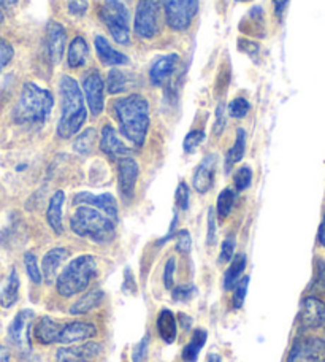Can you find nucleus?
<instances>
[{"mask_svg":"<svg viewBox=\"0 0 325 362\" xmlns=\"http://www.w3.org/2000/svg\"><path fill=\"white\" fill-rule=\"evenodd\" d=\"M35 315L32 310H23L19 312L15 320L11 321L8 327V340L10 344L21 353H30L32 340H30V329L34 325Z\"/></svg>","mask_w":325,"mask_h":362,"instance_id":"nucleus-9","label":"nucleus"},{"mask_svg":"<svg viewBox=\"0 0 325 362\" xmlns=\"http://www.w3.org/2000/svg\"><path fill=\"white\" fill-rule=\"evenodd\" d=\"M100 346L97 344H84L80 346L61 348L56 353L57 362H83L99 354Z\"/></svg>","mask_w":325,"mask_h":362,"instance_id":"nucleus-21","label":"nucleus"},{"mask_svg":"<svg viewBox=\"0 0 325 362\" xmlns=\"http://www.w3.org/2000/svg\"><path fill=\"white\" fill-rule=\"evenodd\" d=\"M24 266L25 270H28V275L32 281L35 284H40L43 276H42V270L38 267V262H37V257L34 253H25L24 255Z\"/></svg>","mask_w":325,"mask_h":362,"instance_id":"nucleus-35","label":"nucleus"},{"mask_svg":"<svg viewBox=\"0 0 325 362\" xmlns=\"http://www.w3.org/2000/svg\"><path fill=\"white\" fill-rule=\"evenodd\" d=\"M99 275V266L94 256L83 255L70 261L61 275L56 278L57 293L64 297H71L83 293Z\"/></svg>","mask_w":325,"mask_h":362,"instance_id":"nucleus-5","label":"nucleus"},{"mask_svg":"<svg viewBox=\"0 0 325 362\" xmlns=\"http://www.w3.org/2000/svg\"><path fill=\"white\" fill-rule=\"evenodd\" d=\"M114 115L118 118L121 134L132 141L135 146H141L146 140L149 129V103L140 94H130L114 102Z\"/></svg>","mask_w":325,"mask_h":362,"instance_id":"nucleus-1","label":"nucleus"},{"mask_svg":"<svg viewBox=\"0 0 325 362\" xmlns=\"http://www.w3.org/2000/svg\"><path fill=\"white\" fill-rule=\"evenodd\" d=\"M100 150L110 156L112 159H122L127 158L130 153L129 148L122 144L121 139L118 137L113 126H103L102 135H100Z\"/></svg>","mask_w":325,"mask_h":362,"instance_id":"nucleus-17","label":"nucleus"},{"mask_svg":"<svg viewBox=\"0 0 325 362\" xmlns=\"http://www.w3.org/2000/svg\"><path fill=\"white\" fill-rule=\"evenodd\" d=\"M205 344H206V331H203V329H197V331L194 332L189 344L184 346L183 359L186 362H195V361H197L199 354L201 351V348L205 346Z\"/></svg>","mask_w":325,"mask_h":362,"instance_id":"nucleus-30","label":"nucleus"},{"mask_svg":"<svg viewBox=\"0 0 325 362\" xmlns=\"http://www.w3.org/2000/svg\"><path fill=\"white\" fill-rule=\"evenodd\" d=\"M289 0H273V5H275V13L278 16H283V13L285 10V6H288Z\"/></svg>","mask_w":325,"mask_h":362,"instance_id":"nucleus-51","label":"nucleus"},{"mask_svg":"<svg viewBox=\"0 0 325 362\" xmlns=\"http://www.w3.org/2000/svg\"><path fill=\"white\" fill-rule=\"evenodd\" d=\"M319 242L322 247L325 248V215H324V219H322V224L319 228Z\"/></svg>","mask_w":325,"mask_h":362,"instance_id":"nucleus-53","label":"nucleus"},{"mask_svg":"<svg viewBox=\"0 0 325 362\" xmlns=\"http://www.w3.org/2000/svg\"><path fill=\"white\" fill-rule=\"evenodd\" d=\"M4 23V11H2V8H0V24Z\"/></svg>","mask_w":325,"mask_h":362,"instance_id":"nucleus-57","label":"nucleus"},{"mask_svg":"<svg viewBox=\"0 0 325 362\" xmlns=\"http://www.w3.org/2000/svg\"><path fill=\"white\" fill-rule=\"evenodd\" d=\"M216 240V219H214L213 209L208 211V234H206V243L213 245Z\"/></svg>","mask_w":325,"mask_h":362,"instance_id":"nucleus-50","label":"nucleus"},{"mask_svg":"<svg viewBox=\"0 0 325 362\" xmlns=\"http://www.w3.org/2000/svg\"><path fill=\"white\" fill-rule=\"evenodd\" d=\"M69 11L76 16L84 15L88 11V0H69Z\"/></svg>","mask_w":325,"mask_h":362,"instance_id":"nucleus-49","label":"nucleus"},{"mask_svg":"<svg viewBox=\"0 0 325 362\" xmlns=\"http://www.w3.org/2000/svg\"><path fill=\"white\" fill-rule=\"evenodd\" d=\"M0 362H10V353L5 346H0Z\"/></svg>","mask_w":325,"mask_h":362,"instance_id":"nucleus-52","label":"nucleus"},{"mask_svg":"<svg viewBox=\"0 0 325 362\" xmlns=\"http://www.w3.org/2000/svg\"><path fill=\"white\" fill-rule=\"evenodd\" d=\"M168 28L183 32L191 28L197 16L199 0H162Z\"/></svg>","mask_w":325,"mask_h":362,"instance_id":"nucleus-8","label":"nucleus"},{"mask_svg":"<svg viewBox=\"0 0 325 362\" xmlns=\"http://www.w3.org/2000/svg\"><path fill=\"white\" fill-rule=\"evenodd\" d=\"M311 288L321 294L325 293V262L324 259H319V257L316 259L314 276H313V283H311Z\"/></svg>","mask_w":325,"mask_h":362,"instance_id":"nucleus-36","label":"nucleus"},{"mask_svg":"<svg viewBox=\"0 0 325 362\" xmlns=\"http://www.w3.org/2000/svg\"><path fill=\"white\" fill-rule=\"evenodd\" d=\"M54 99L49 90L35 83H25L13 112L18 124H43L53 112Z\"/></svg>","mask_w":325,"mask_h":362,"instance_id":"nucleus-3","label":"nucleus"},{"mask_svg":"<svg viewBox=\"0 0 325 362\" xmlns=\"http://www.w3.org/2000/svg\"><path fill=\"white\" fill-rule=\"evenodd\" d=\"M298 321L303 329H317L325 325V303L314 296L305 297L298 313Z\"/></svg>","mask_w":325,"mask_h":362,"instance_id":"nucleus-13","label":"nucleus"},{"mask_svg":"<svg viewBox=\"0 0 325 362\" xmlns=\"http://www.w3.org/2000/svg\"><path fill=\"white\" fill-rule=\"evenodd\" d=\"M83 362H89V361H83Z\"/></svg>","mask_w":325,"mask_h":362,"instance_id":"nucleus-59","label":"nucleus"},{"mask_svg":"<svg viewBox=\"0 0 325 362\" xmlns=\"http://www.w3.org/2000/svg\"><path fill=\"white\" fill-rule=\"evenodd\" d=\"M94 45H95L97 56H99V59L102 61L103 66H122V64L129 62V57L126 54L119 53L118 49L112 48V45L108 43L105 37L97 35Z\"/></svg>","mask_w":325,"mask_h":362,"instance_id":"nucleus-22","label":"nucleus"},{"mask_svg":"<svg viewBox=\"0 0 325 362\" xmlns=\"http://www.w3.org/2000/svg\"><path fill=\"white\" fill-rule=\"evenodd\" d=\"M158 331L160 339L165 341V344L172 345L175 340H177V320H175V315L170 310H162L158 316Z\"/></svg>","mask_w":325,"mask_h":362,"instance_id":"nucleus-25","label":"nucleus"},{"mask_svg":"<svg viewBox=\"0 0 325 362\" xmlns=\"http://www.w3.org/2000/svg\"><path fill=\"white\" fill-rule=\"evenodd\" d=\"M19 297V276L16 274V269H11L8 283L0 293V305L5 308H10L15 305Z\"/></svg>","mask_w":325,"mask_h":362,"instance_id":"nucleus-28","label":"nucleus"},{"mask_svg":"<svg viewBox=\"0 0 325 362\" xmlns=\"http://www.w3.org/2000/svg\"><path fill=\"white\" fill-rule=\"evenodd\" d=\"M208 362H220V356H219V354H210Z\"/></svg>","mask_w":325,"mask_h":362,"instance_id":"nucleus-55","label":"nucleus"},{"mask_svg":"<svg viewBox=\"0 0 325 362\" xmlns=\"http://www.w3.org/2000/svg\"><path fill=\"white\" fill-rule=\"evenodd\" d=\"M73 204L94 206V209L103 211L110 218H113L114 221L118 219V204H116V199L112 196V194H100V196H94V194L90 192H80L75 196Z\"/></svg>","mask_w":325,"mask_h":362,"instance_id":"nucleus-14","label":"nucleus"},{"mask_svg":"<svg viewBox=\"0 0 325 362\" xmlns=\"http://www.w3.org/2000/svg\"><path fill=\"white\" fill-rule=\"evenodd\" d=\"M175 270H177V261L170 257L165 264V270H164V284L167 289L173 288V281H175Z\"/></svg>","mask_w":325,"mask_h":362,"instance_id":"nucleus-48","label":"nucleus"},{"mask_svg":"<svg viewBox=\"0 0 325 362\" xmlns=\"http://www.w3.org/2000/svg\"><path fill=\"white\" fill-rule=\"evenodd\" d=\"M192 247V238L191 234L186 229L179 230L177 234V250L179 253H189Z\"/></svg>","mask_w":325,"mask_h":362,"instance_id":"nucleus-47","label":"nucleus"},{"mask_svg":"<svg viewBox=\"0 0 325 362\" xmlns=\"http://www.w3.org/2000/svg\"><path fill=\"white\" fill-rule=\"evenodd\" d=\"M189 186H187L184 181H181L178 185V189L177 194H175V200H177V205L179 210H187V206H189Z\"/></svg>","mask_w":325,"mask_h":362,"instance_id":"nucleus-42","label":"nucleus"},{"mask_svg":"<svg viewBox=\"0 0 325 362\" xmlns=\"http://www.w3.org/2000/svg\"><path fill=\"white\" fill-rule=\"evenodd\" d=\"M240 2H246V0H240Z\"/></svg>","mask_w":325,"mask_h":362,"instance_id":"nucleus-58","label":"nucleus"},{"mask_svg":"<svg viewBox=\"0 0 325 362\" xmlns=\"http://www.w3.org/2000/svg\"><path fill=\"white\" fill-rule=\"evenodd\" d=\"M300 359H307L309 362H325V340L319 337L295 340L289 353L288 362H298Z\"/></svg>","mask_w":325,"mask_h":362,"instance_id":"nucleus-11","label":"nucleus"},{"mask_svg":"<svg viewBox=\"0 0 325 362\" xmlns=\"http://www.w3.org/2000/svg\"><path fill=\"white\" fill-rule=\"evenodd\" d=\"M246 269V256L244 255H238L233 257L232 264L229 266V269L225 270V275H224V289H232L235 286L238 278L242 276V274Z\"/></svg>","mask_w":325,"mask_h":362,"instance_id":"nucleus-31","label":"nucleus"},{"mask_svg":"<svg viewBox=\"0 0 325 362\" xmlns=\"http://www.w3.org/2000/svg\"><path fill=\"white\" fill-rule=\"evenodd\" d=\"M148 350H149V337H143L138 344L135 345L132 351V361L134 362H145L148 358Z\"/></svg>","mask_w":325,"mask_h":362,"instance_id":"nucleus-44","label":"nucleus"},{"mask_svg":"<svg viewBox=\"0 0 325 362\" xmlns=\"http://www.w3.org/2000/svg\"><path fill=\"white\" fill-rule=\"evenodd\" d=\"M178 61H179L178 54H167V56L159 57V59L153 64L151 69H149V78H151L153 85L155 86L164 85V83L172 76Z\"/></svg>","mask_w":325,"mask_h":362,"instance_id":"nucleus-20","label":"nucleus"},{"mask_svg":"<svg viewBox=\"0 0 325 362\" xmlns=\"http://www.w3.org/2000/svg\"><path fill=\"white\" fill-rule=\"evenodd\" d=\"M83 95L86 97L90 113L100 115L105 107V83L99 72H89L83 80Z\"/></svg>","mask_w":325,"mask_h":362,"instance_id":"nucleus-10","label":"nucleus"},{"mask_svg":"<svg viewBox=\"0 0 325 362\" xmlns=\"http://www.w3.org/2000/svg\"><path fill=\"white\" fill-rule=\"evenodd\" d=\"M97 144V132L95 129H86V131L81 132L73 141V150L80 154H90L94 150Z\"/></svg>","mask_w":325,"mask_h":362,"instance_id":"nucleus-32","label":"nucleus"},{"mask_svg":"<svg viewBox=\"0 0 325 362\" xmlns=\"http://www.w3.org/2000/svg\"><path fill=\"white\" fill-rule=\"evenodd\" d=\"M121 0H105V4H118Z\"/></svg>","mask_w":325,"mask_h":362,"instance_id":"nucleus-56","label":"nucleus"},{"mask_svg":"<svg viewBox=\"0 0 325 362\" xmlns=\"http://www.w3.org/2000/svg\"><path fill=\"white\" fill-rule=\"evenodd\" d=\"M69 259V251L65 248H53L45 255L42 261V276L48 283H53L57 278V272L62 267V264Z\"/></svg>","mask_w":325,"mask_h":362,"instance_id":"nucleus-19","label":"nucleus"},{"mask_svg":"<svg viewBox=\"0 0 325 362\" xmlns=\"http://www.w3.org/2000/svg\"><path fill=\"white\" fill-rule=\"evenodd\" d=\"M70 228L76 235L97 243L112 242L116 234V221L105 213L89 205H80L70 219Z\"/></svg>","mask_w":325,"mask_h":362,"instance_id":"nucleus-4","label":"nucleus"},{"mask_svg":"<svg viewBox=\"0 0 325 362\" xmlns=\"http://www.w3.org/2000/svg\"><path fill=\"white\" fill-rule=\"evenodd\" d=\"M235 187L238 191H244L248 189L251 186V181H252V170L249 167H242V169H238V172L235 173Z\"/></svg>","mask_w":325,"mask_h":362,"instance_id":"nucleus-39","label":"nucleus"},{"mask_svg":"<svg viewBox=\"0 0 325 362\" xmlns=\"http://www.w3.org/2000/svg\"><path fill=\"white\" fill-rule=\"evenodd\" d=\"M244 151H246V132L244 129H238L235 144H233V146L230 148L225 156V172H230L232 167L243 159Z\"/></svg>","mask_w":325,"mask_h":362,"instance_id":"nucleus-29","label":"nucleus"},{"mask_svg":"<svg viewBox=\"0 0 325 362\" xmlns=\"http://www.w3.org/2000/svg\"><path fill=\"white\" fill-rule=\"evenodd\" d=\"M102 21L105 23L107 29L112 34L113 40L119 45H129L130 29H129V11L122 2L105 4L100 11Z\"/></svg>","mask_w":325,"mask_h":362,"instance_id":"nucleus-7","label":"nucleus"},{"mask_svg":"<svg viewBox=\"0 0 325 362\" xmlns=\"http://www.w3.org/2000/svg\"><path fill=\"white\" fill-rule=\"evenodd\" d=\"M61 325L49 316H42L35 326V337L42 345H51L59 341Z\"/></svg>","mask_w":325,"mask_h":362,"instance_id":"nucleus-23","label":"nucleus"},{"mask_svg":"<svg viewBox=\"0 0 325 362\" xmlns=\"http://www.w3.org/2000/svg\"><path fill=\"white\" fill-rule=\"evenodd\" d=\"M18 2H19V0H0V5L8 6V8H10V6H15Z\"/></svg>","mask_w":325,"mask_h":362,"instance_id":"nucleus-54","label":"nucleus"},{"mask_svg":"<svg viewBox=\"0 0 325 362\" xmlns=\"http://www.w3.org/2000/svg\"><path fill=\"white\" fill-rule=\"evenodd\" d=\"M13 56H15V49H13L11 45L5 38L0 37V74L11 62Z\"/></svg>","mask_w":325,"mask_h":362,"instance_id":"nucleus-41","label":"nucleus"},{"mask_svg":"<svg viewBox=\"0 0 325 362\" xmlns=\"http://www.w3.org/2000/svg\"><path fill=\"white\" fill-rule=\"evenodd\" d=\"M140 167L136 160L130 156L119 159L118 163V183H119V192L121 196L127 202L134 199L135 196V185L138 180Z\"/></svg>","mask_w":325,"mask_h":362,"instance_id":"nucleus-12","label":"nucleus"},{"mask_svg":"<svg viewBox=\"0 0 325 362\" xmlns=\"http://www.w3.org/2000/svg\"><path fill=\"white\" fill-rule=\"evenodd\" d=\"M88 53H89L88 42L84 40V38H83L81 35L75 37L73 42H71L70 47H69V54H67L69 67H71V69L81 67L83 64L86 62Z\"/></svg>","mask_w":325,"mask_h":362,"instance_id":"nucleus-26","label":"nucleus"},{"mask_svg":"<svg viewBox=\"0 0 325 362\" xmlns=\"http://www.w3.org/2000/svg\"><path fill=\"white\" fill-rule=\"evenodd\" d=\"M214 172H216V156L210 154L203 160H201L200 165L194 172L192 178V186L194 189L200 194H206L211 189L213 181H214Z\"/></svg>","mask_w":325,"mask_h":362,"instance_id":"nucleus-18","label":"nucleus"},{"mask_svg":"<svg viewBox=\"0 0 325 362\" xmlns=\"http://www.w3.org/2000/svg\"><path fill=\"white\" fill-rule=\"evenodd\" d=\"M205 140V132L203 131H192L186 135L184 139V151L186 153H194L197 150V146H200L201 141Z\"/></svg>","mask_w":325,"mask_h":362,"instance_id":"nucleus-40","label":"nucleus"},{"mask_svg":"<svg viewBox=\"0 0 325 362\" xmlns=\"http://www.w3.org/2000/svg\"><path fill=\"white\" fill-rule=\"evenodd\" d=\"M107 89L110 94H121L127 89V78L126 75L119 72V70L113 69L112 72L108 74V80H107Z\"/></svg>","mask_w":325,"mask_h":362,"instance_id":"nucleus-33","label":"nucleus"},{"mask_svg":"<svg viewBox=\"0 0 325 362\" xmlns=\"http://www.w3.org/2000/svg\"><path fill=\"white\" fill-rule=\"evenodd\" d=\"M249 108H251L249 102L243 99V97H237V99L233 100L229 107L230 115L233 116V118H238V119L244 118V116L249 113Z\"/></svg>","mask_w":325,"mask_h":362,"instance_id":"nucleus-38","label":"nucleus"},{"mask_svg":"<svg viewBox=\"0 0 325 362\" xmlns=\"http://www.w3.org/2000/svg\"><path fill=\"white\" fill-rule=\"evenodd\" d=\"M59 94L62 100V115L57 124V135L61 139H71L81 131L88 119L86 103L78 81L69 75H62L59 81Z\"/></svg>","mask_w":325,"mask_h":362,"instance_id":"nucleus-2","label":"nucleus"},{"mask_svg":"<svg viewBox=\"0 0 325 362\" xmlns=\"http://www.w3.org/2000/svg\"><path fill=\"white\" fill-rule=\"evenodd\" d=\"M65 42H67V32H65L64 25L54 21L49 23L47 30V49L53 64L61 62L65 49Z\"/></svg>","mask_w":325,"mask_h":362,"instance_id":"nucleus-15","label":"nucleus"},{"mask_svg":"<svg viewBox=\"0 0 325 362\" xmlns=\"http://www.w3.org/2000/svg\"><path fill=\"white\" fill-rule=\"evenodd\" d=\"M102 299H103V293L100 289L89 291V293L84 294L80 300L70 307V313L71 315L88 313V312H90V310H94L95 307H99Z\"/></svg>","mask_w":325,"mask_h":362,"instance_id":"nucleus-27","label":"nucleus"},{"mask_svg":"<svg viewBox=\"0 0 325 362\" xmlns=\"http://www.w3.org/2000/svg\"><path fill=\"white\" fill-rule=\"evenodd\" d=\"M195 294H197V289H195V286H192V284H189V286H186V284H183V286L175 288V291H173V300L187 302V300H191Z\"/></svg>","mask_w":325,"mask_h":362,"instance_id":"nucleus-45","label":"nucleus"},{"mask_svg":"<svg viewBox=\"0 0 325 362\" xmlns=\"http://www.w3.org/2000/svg\"><path fill=\"white\" fill-rule=\"evenodd\" d=\"M248 284H249V276H243L242 280H238L235 284V293H233V308H242L246 294H248Z\"/></svg>","mask_w":325,"mask_h":362,"instance_id":"nucleus-37","label":"nucleus"},{"mask_svg":"<svg viewBox=\"0 0 325 362\" xmlns=\"http://www.w3.org/2000/svg\"><path fill=\"white\" fill-rule=\"evenodd\" d=\"M225 122H227V118H225V103L220 102L219 105H218V108H216V121H214V126H213L214 135H220V134L224 132Z\"/></svg>","mask_w":325,"mask_h":362,"instance_id":"nucleus-46","label":"nucleus"},{"mask_svg":"<svg viewBox=\"0 0 325 362\" xmlns=\"http://www.w3.org/2000/svg\"><path fill=\"white\" fill-rule=\"evenodd\" d=\"M97 334V329L90 322H83V321H75V322H67L61 327L59 334V344L69 345V344H78V341L88 340L94 337Z\"/></svg>","mask_w":325,"mask_h":362,"instance_id":"nucleus-16","label":"nucleus"},{"mask_svg":"<svg viewBox=\"0 0 325 362\" xmlns=\"http://www.w3.org/2000/svg\"><path fill=\"white\" fill-rule=\"evenodd\" d=\"M233 204H235V192L227 187V189L220 192L218 197V215L220 219H224L230 215Z\"/></svg>","mask_w":325,"mask_h":362,"instance_id":"nucleus-34","label":"nucleus"},{"mask_svg":"<svg viewBox=\"0 0 325 362\" xmlns=\"http://www.w3.org/2000/svg\"><path fill=\"white\" fill-rule=\"evenodd\" d=\"M64 200H65L64 191H56L54 196L49 200L48 211H47V221L49 224V228L53 229V232L57 235H61L64 232V224H62Z\"/></svg>","mask_w":325,"mask_h":362,"instance_id":"nucleus-24","label":"nucleus"},{"mask_svg":"<svg viewBox=\"0 0 325 362\" xmlns=\"http://www.w3.org/2000/svg\"><path fill=\"white\" fill-rule=\"evenodd\" d=\"M233 253H235V238L233 237H227L223 242V248H220V255H219V262L225 264L230 262Z\"/></svg>","mask_w":325,"mask_h":362,"instance_id":"nucleus-43","label":"nucleus"},{"mask_svg":"<svg viewBox=\"0 0 325 362\" xmlns=\"http://www.w3.org/2000/svg\"><path fill=\"white\" fill-rule=\"evenodd\" d=\"M162 0H138L135 10L134 29L140 38H154L160 32Z\"/></svg>","mask_w":325,"mask_h":362,"instance_id":"nucleus-6","label":"nucleus"}]
</instances>
